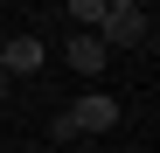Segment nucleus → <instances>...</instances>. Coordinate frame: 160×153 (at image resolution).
I'll return each mask as SVG.
<instances>
[{"mask_svg": "<svg viewBox=\"0 0 160 153\" xmlns=\"http://www.w3.org/2000/svg\"><path fill=\"white\" fill-rule=\"evenodd\" d=\"M70 70H77V76H98V70H104V42H98V35H70Z\"/></svg>", "mask_w": 160, "mask_h": 153, "instance_id": "20e7f679", "label": "nucleus"}, {"mask_svg": "<svg viewBox=\"0 0 160 153\" xmlns=\"http://www.w3.org/2000/svg\"><path fill=\"white\" fill-rule=\"evenodd\" d=\"M0 91H7V63H0Z\"/></svg>", "mask_w": 160, "mask_h": 153, "instance_id": "423d86ee", "label": "nucleus"}, {"mask_svg": "<svg viewBox=\"0 0 160 153\" xmlns=\"http://www.w3.org/2000/svg\"><path fill=\"white\" fill-rule=\"evenodd\" d=\"M112 125H118V97L91 91V97H77L70 111H56V125H49V139H77V132H112Z\"/></svg>", "mask_w": 160, "mask_h": 153, "instance_id": "f257e3e1", "label": "nucleus"}, {"mask_svg": "<svg viewBox=\"0 0 160 153\" xmlns=\"http://www.w3.org/2000/svg\"><path fill=\"white\" fill-rule=\"evenodd\" d=\"M139 35H146V7H132V0H112V7H104L98 42H104V49H132Z\"/></svg>", "mask_w": 160, "mask_h": 153, "instance_id": "f03ea898", "label": "nucleus"}, {"mask_svg": "<svg viewBox=\"0 0 160 153\" xmlns=\"http://www.w3.org/2000/svg\"><path fill=\"white\" fill-rule=\"evenodd\" d=\"M0 63L28 76V70H42V42H35V35H14V42H0Z\"/></svg>", "mask_w": 160, "mask_h": 153, "instance_id": "7ed1b4c3", "label": "nucleus"}, {"mask_svg": "<svg viewBox=\"0 0 160 153\" xmlns=\"http://www.w3.org/2000/svg\"><path fill=\"white\" fill-rule=\"evenodd\" d=\"M104 7H112V0H70V21H98L104 28Z\"/></svg>", "mask_w": 160, "mask_h": 153, "instance_id": "39448f33", "label": "nucleus"}]
</instances>
